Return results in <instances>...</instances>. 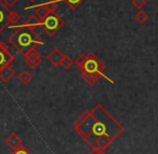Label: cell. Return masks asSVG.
I'll return each mask as SVG.
<instances>
[{
    "mask_svg": "<svg viewBox=\"0 0 158 154\" xmlns=\"http://www.w3.org/2000/svg\"><path fill=\"white\" fill-rule=\"evenodd\" d=\"M21 26L22 27H27L31 30H35L38 27H40V19L35 14H31L28 16V19Z\"/></svg>",
    "mask_w": 158,
    "mask_h": 154,
    "instance_id": "cell-11",
    "label": "cell"
},
{
    "mask_svg": "<svg viewBox=\"0 0 158 154\" xmlns=\"http://www.w3.org/2000/svg\"><path fill=\"white\" fill-rule=\"evenodd\" d=\"M9 43L13 45L22 55L38 45H43V39L35 32L27 27L17 26L8 39Z\"/></svg>",
    "mask_w": 158,
    "mask_h": 154,
    "instance_id": "cell-3",
    "label": "cell"
},
{
    "mask_svg": "<svg viewBox=\"0 0 158 154\" xmlns=\"http://www.w3.org/2000/svg\"><path fill=\"white\" fill-rule=\"evenodd\" d=\"M74 64V61L72 59V57H70L69 55H64L63 59H61L60 62V66L63 67L64 69H66V70H68L69 68H70L72 65Z\"/></svg>",
    "mask_w": 158,
    "mask_h": 154,
    "instance_id": "cell-16",
    "label": "cell"
},
{
    "mask_svg": "<svg viewBox=\"0 0 158 154\" xmlns=\"http://www.w3.org/2000/svg\"><path fill=\"white\" fill-rule=\"evenodd\" d=\"M15 75H16V72L14 69L11 66H6L0 70V80L3 83H8L10 80H12V78H14Z\"/></svg>",
    "mask_w": 158,
    "mask_h": 154,
    "instance_id": "cell-10",
    "label": "cell"
},
{
    "mask_svg": "<svg viewBox=\"0 0 158 154\" xmlns=\"http://www.w3.org/2000/svg\"><path fill=\"white\" fill-rule=\"evenodd\" d=\"M131 3H132V6H135V8L141 10L146 4V0H131Z\"/></svg>",
    "mask_w": 158,
    "mask_h": 154,
    "instance_id": "cell-19",
    "label": "cell"
},
{
    "mask_svg": "<svg viewBox=\"0 0 158 154\" xmlns=\"http://www.w3.org/2000/svg\"><path fill=\"white\" fill-rule=\"evenodd\" d=\"M10 154H32V153L30 152V151H28L27 149L25 148V147L21 146L19 148H17V149H15V150H13L12 153H10Z\"/></svg>",
    "mask_w": 158,
    "mask_h": 154,
    "instance_id": "cell-20",
    "label": "cell"
},
{
    "mask_svg": "<svg viewBox=\"0 0 158 154\" xmlns=\"http://www.w3.org/2000/svg\"><path fill=\"white\" fill-rule=\"evenodd\" d=\"M64 26V21L56 12H50L45 17L40 19V28L48 36L54 37Z\"/></svg>",
    "mask_w": 158,
    "mask_h": 154,
    "instance_id": "cell-4",
    "label": "cell"
},
{
    "mask_svg": "<svg viewBox=\"0 0 158 154\" xmlns=\"http://www.w3.org/2000/svg\"><path fill=\"white\" fill-rule=\"evenodd\" d=\"M21 19V15L16 12V11L10 10V14H9V25H16Z\"/></svg>",
    "mask_w": 158,
    "mask_h": 154,
    "instance_id": "cell-15",
    "label": "cell"
},
{
    "mask_svg": "<svg viewBox=\"0 0 158 154\" xmlns=\"http://www.w3.org/2000/svg\"><path fill=\"white\" fill-rule=\"evenodd\" d=\"M135 21H137L138 23L143 25V24H145L146 22L148 21V14L145 12V11L139 10V12L135 15Z\"/></svg>",
    "mask_w": 158,
    "mask_h": 154,
    "instance_id": "cell-14",
    "label": "cell"
},
{
    "mask_svg": "<svg viewBox=\"0 0 158 154\" xmlns=\"http://www.w3.org/2000/svg\"><path fill=\"white\" fill-rule=\"evenodd\" d=\"M29 1H30V2H35V0H29Z\"/></svg>",
    "mask_w": 158,
    "mask_h": 154,
    "instance_id": "cell-23",
    "label": "cell"
},
{
    "mask_svg": "<svg viewBox=\"0 0 158 154\" xmlns=\"http://www.w3.org/2000/svg\"><path fill=\"white\" fill-rule=\"evenodd\" d=\"M4 143L8 148L12 149V150H15V149L19 148L22 146V139L19 137V135L15 133L9 135L8 137L4 139Z\"/></svg>",
    "mask_w": 158,
    "mask_h": 154,
    "instance_id": "cell-9",
    "label": "cell"
},
{
    "mask_svg": "<svg viewBox=\"0 0 158 154\" xmlns=\"http://www.w3.org/2000/svg\"><path fill=\"white\" fill-rule=\"evenodd\" d=\"M63 1L71 9V10H77L85 0H63Z\"/></svg>",
    "mask_w": 158,
    "mask_h": 154,
    "instance_id": "cell-17",
    "label": "cell"
},
{
    "mask_svg": "<svg viewBox=\"0 0 158 154\" xmlns=\"http://www.w3.org/2000/svg\"><path fill=\"white\" fill-rule=\"evenodd\" d=\"M64 55V54L59 50V49L55 48L48 53L46 58H48V61L50 62V64H52L54 67H58V66H60V62H61V59H63Z\"/></svg>",
    "mask_w": 158,
    "mask_h": 154,
    "instance_id": "cell-8",
    "label": "cell"
},
{
    "mask_svg": "<svg viewBox=\"0 0 158 154\" xmlns=\"http://www.w3.org/2000/svg\"><path fill=\"white\" fill-rule=\"evenodd\" d=\"M74 62L81 72L82 78L88 85L94 86L103 77L106 65L94 52L88 54L82 53L75 58Z\"/></svg>",
    "mask_w": 158,
    "mask_h": 154,
    "instance_id": "cell-2",
    "label": "cell"
},
{
    "mask_svg": "<svg viewBox=\"0 0 158 154\" xmlns=\"http://www.w3.org/2000/svg\"><path fill=\"white\" fill-rule=\"evenodd\" d=\"M32 79H33L32 75L28 70H23L19 75V77H17V80H19L23 85H27V84H29L30 82L32 81Z\"/></svg>",
    "mask_w": 158,
    "mask_h": 154,
    "instance_id": "cell-12",
    "label": "cell"
},
{
    "mask_svg": "<svg viewBox=\"0 0 158 154\" xmlns=\"http://www.w3.org/2000/svg\"><path fill=\"white\" fill-rule=\"evenodd\" d=\"M74 131L93 150L106 152L115 139L124 133V126L102 106L97 104L73 122Z\"/></svg>",
    "mask_w": 158,
    "mask_h": 154,
    "instance_id": "cell-1",
    "label": "cell"
},
{
    "mask_svg": "<svg viewBox=\"0 0 158 154\" xmlns=\"http://www.w3.org/2000/svg\"><path fill=\"white\" fill-rule=\"evenodd\" d=\"M9 14L10 9L0 0V32L9 26Z\"/></svg>",
    "mask_w": 158,
    "mask_h": 154,
    "instance_id": "cell-7",
    "label": "cell"
},
{
    "mask_svg": "<svg viewBox=\"0 0 158 154\" xmlns=\"http://www.w3.org/2000/svg\"><path fill=\"white\" fill-rule=\"evenodd\" d=\"M14 59V55L10 52L8 45L3 41H0V70L4 67L10 66Z\"/></svg>",
    "mask_w": 158,
    "mask_h": 154,
    "instance_id": "cell-5",
    "label": "cell"
},
{
    "mask_svg": "<svg viewBox=\"0 0 158 154\" xmlns=\"http://www.w3.org/2000/svg\"><path fill=\"white\" fill-rule=\"evenodd\" d=\"M24 57H25V64L31 69L38 68L42 62L41 54L35 48L31 49L26 54H24Z\"/></svg>",
    "mask_w": 158,
    "mask_h": 154,
    "instance_id": "cell-6",
    "label": "cell"
},
{
    "mask_svg": "<svg viewBox=\"0 0 158 154\" xmlns=\"http://www.w3.org/2000/svg\"><path fill=\"white\" fill-rule=\"evenodd\" d=\"M50 12H51V11L48 10V4H46V3H41V4H39V6H35V14L37 15L40 19H43V17H45Z\"/></svg>",
    "mask_w": 158,
    "mask_h": 154,
    "instance_id": "cell-13",
    "label": "cell"
},
{
    "mask_svg": "<svg viewBox=\"0 0 158 154\" xmlns=\"http://www.w3.org/2000/svg\"><path fill=\"white\" fill-rule=\"evenodd\" d=\"M1 1L3 2L8 8H12L13 6H15V4L17 3L19 0H1Z\"/></svg>",
    "mask_w": 158,
    "mask_h": 154,
    "instance_id": "cell-21",
    "label": "cell"
},
{
    "mask_svg": "<svg viewBox=\"0 0 158 154\" xmlns=\"http://www.w3.org/2000/svg\"><path fill=\"white\" fill-rule=\"evenodd\" d=\"M55 1H57V2H58V1H60V0H55ZM61 1H63V0H61Z\"/></svg>",
    "mask_w": 158,
    "mask_h": 154,
    "instance_id": "cell-24",
    "label": "cell"
},
{
    "mask_svg": "<svg viewBox=\"0 0 158 154\" xmlns=\"http://www.w3.org/2000/svg\"><path fill=\"white\" fill-rule=\"evenodd\" d=\"M45 3L48 4V8L51 12H56L57 8H58V2L55 1V0H51L48 2H45Z\"/></svg>",
    "mask_w": 158,
    "mask_h": 154,
    "instance_id": "cell-18",
    "label": "cell"
},
{
    "mask_svg": "<svg viewBox=\"0 0 158 154\" xmlns=\"http://www.w3.org/2000/svg\"><path fill=\"white\" fill-rule=\"evenodd\" d=\"M88 154H106V152H101V151H97V150H92Z\"/></svg>",
    "mask_w": 158,
    "mask_h": 154,
    "instance_id": "cell-22",
    "label": "cell"
}]
</instances>
